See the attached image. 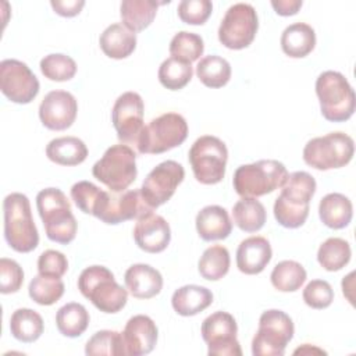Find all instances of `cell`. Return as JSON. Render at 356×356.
Instances as JSON below:
<instances>
[{"label": "cell", "mask_w": 356, "mask_h": 356, "mask_svg": "<svg viewBox=\"0 0 356 356\" xmlns=\"http://www.w3.org/2000/svg\"><path fill=\"white\" fill-rule=\"evenodd\" d=\"M24 282L22 267L13 259H0V292L15 293L19 291Z\"/></svg>", "instance_id": "cell-45"}, {"label": "cell", "mask_w": 356, "mask_h": 356, "mask_svg": "<svg viewBox=\"0 0 356 356\" xmlns=\"http://www.w3.org/2000/svg\"><path fill=\"white\" fill-rule=\"evenodd\" d=\"M170 54L171 57L193 63L200 58L204 50V43L200 35L188 32V31H181L174 35V38L170 42Z\"/></svg>", "instance_id": "cell-41"}, {"label": "cell", "mask_w": 356, "mask_h": 356, "mask_svg": "<svg viewBox=\"0 0 356 356\" xmlns=\"http://www.w3.org/2000/svg\"><path fill=\"white\" fill-rule=\"evenodd\" d=\"M199 236L206 241H221L229 236L232 231V221L228 211L217 204L203 207L195 220Z\"/></svg>", "instance_id": "cell-23"}, {"label": "cell", "mask_w": 356, "mask_h": 356, "mask_svg": "<svg viewBox=\"0 0 356 356\" xmlns=\"http://www.w3.org/2000/svg\"><path fill=\"white\" fill-rule=\"evenodd\" d=\"M213 303V293L202 285H184L178 288L171 298L172 309L184 317L196 316Z\"/></svg>", "instance_id": "cell-25"}, {"label": "cell", "mask_w": 356, "mask_h": 356, "mask_svg": "<svg viewBox=\"0 0 356 356\" xmlns=\"http://www.w3.org/2000/svg\"><path fill=\"white\" fill-rule=\"evenodd\" d=\"M236 334V321L227 312H214L202 323V338L210 356H242Z\"/></svg>", "instance_id": "cell-13"}, {"label": "cell", "mask_w": 356, "mask_h": 356, "mask_svg": "<svg viewBox=\"0 0 356 356\" xmlns=\"http://www.w3.org/2000/svg\"><path fill=\"white\" fill-rule=\"evenodd\" d=\"M4 238L18 253H29L39 243V234L32 218L29 199L19 192L7 195L3 200Z\"/></svg>", "instance_id": "cell-3"}, {"label": "cell", "mask_w": 356, "mask_h": 356, "mask_svg": "<svg viewBox=\"0 0 356 356\" xmlns=\"http://www.w3.org/2000/svg\"><path fill=\"white\" fill-rule=\"evenodd\" d=\"M184 178V167L178 161L165 160L146 175L140 193L145 202L154 210L171 199Z\"/></svg>", "instance_id": "cell-15"}, {"label": "cell", "mask_w": 356, "mask_h": 356, "mask_svg": "<svg viewBox=\"0 0 356 356\" xmlns=\"http://www.w3.org/2000/svg\"><path fill=\"white\" fill-rule=\"evenodd\" d=\"M88 356H127L121 332L111 330H102L95 332L85 345Z\"/></svg>", "instance_id": "cell-39"}, {"label": "cell", "mask_w": 356, "mask_h": 356, "mask_svg": "<svg viewBox=\"0 0 356 356\" xmlns=\"http://www.w3.org/2000/svg\"><path fill=\"white\" fill-rule=\"evenodd\" d=\"M134 239L139 249L147 253H160L170 245L171 229L164 217L153 211L140 217L134 228Z\"/></svg>", "instance_id": "cell-20"}, {"label": "cell", "mask_w": 356, "mask_h": 356, "mask_svg": "<svg viewBox=\"0 0 356 356\" xmlns=\"http://www.w3.org/2000/svg\"><path fill=\"white\" fill-rule=\"evenodd\" d=\"M78 113V103L74 95L67 90L49 92L39 106V118L44 128L64 131L70 128Z\"/></svg>", "instance_id": "cell-18"}, {"label": "cell", "mask_w": 356, "mask_h": 356, "mask_svg": "<svg viewBox=\"0 0 356 356\" xmlns=\"http://www.w3.org/2000/svg\"><path fill=\"white\" fill-rule=\"evenodd\" d=\"M92 174L111 192H124L138 175L136 153L125 143L113 145L93 164Z\"/></svg>", "instance_id": "cell-7"}, {"label": "cell", "mask_w": 356, "mask_h": 356, "mask_svg": "<svg viewBox=\"0 0 356 356\" xmlns=\"http://www.w3.org/2000/svg\"><path fill=\"white\" fill-rule=\"evenodd\" d=\"M353 153V139L338 131L310 139L303 147V161L312 168L327 171L345 167L352 160Z\"/></svg>", "instance_id": "cell-9"}, {"label": "cell", "mask_w": 356, "mask_h": 356, "mask_svg": "<svg viewBox=\"0 0 356 356\" xmlns=\"http://www.w3.org/2000/svg\"><path fill=\"white\" fill-rule=\"evenodd\" d=\"M121 335L127 356H143L154 349L159 330L149 316L136 314L127 321Z\"/></svg>", "instance_id": "cell-19"}, {"label": "cell", "mask_w": 356, "mask_h": 356, "mask_svg": "<svg viewBox=\"0 0 356 356\" xmlns=\"http://www.w3.org/2000/svg\"><path fill=\"white\" fill-rule=\"evenodd\" d=\"M273 257L270 242L264 236H249L236 249V267L248 275L260 274Z\"/></svg>", "instance_id": "cell-21"}, {"label": "cell", "mask_w": 356, "mask_h": 356, "mask_svg": "<svg viewBox=\"0 0 356 356\" xmlns=\"http://www.w3.org/2000/svg\"><path fill=\"white\" fill-rule=\"evenodd\" d=\"M124 282L129 293L136 299H150L163 289V277L149 264H132L124 274Z\"/></svg>", "instance_id": "cell-22"}, {"label": "cell", "mask_w": 356, "mask_h": 356, "mask_svg": "<svg viewBox=\"0 0 356 356\" xmlns=\"http://www.w3.org/2000/svg\"><path fill=\"white\" fill-rule=\"evenodd\" d=\"M44 324L42 316L28 307L17 309L10 318L11 335L24 343L35 342L43 334Z\"/></svg>", "instance_id": "cell-31"}, {"label": "cell", "mask_w": 356, "mask_h": 356, "mask_svg": "<svg viewBox=\"0 0 356 356\" xmlns=\"http://www.w3.org/2000/svg\"><path fill=\"white\" fill-rule=\"evenodd\" d=\"M64 289L65 286L61 278L38 274L29 282L28 293L35 303L40 306H50L61 299Z\"/></svg>", "instance_id": "cell-38"}, {"label": "cell", "mask_w": 356, "mask_h": 356, "mask_svg": "<svg viewBox=\"0 0 356 356\" xmlns=\"http://www.w3.org/2000/svg\"><path fill=\"white\" fill-rule=\"evenodd\" d=\"M160 4L153 0H124L120 6L122 25L134 33L146 29L156 18Z\"/></svg>", "instance_id": "cell-29"}, {"label": "cell", "mask_w": 356, "mask_h": 356, "mask_svg": "<svg viewBox=\"0 0 356 356\" xmlns=\"http://www.w3.org/2000/svg\"><path fill=\"white\" fill-rule=\"evenodd\" d=\"M196 75L207 88H222L231 79V65L225 58L210 54L200 58L196 65Z\"/></svg>", "instance_id": "cell-33"}, {"label": "cell", "mask_w": 356, "mask_h": 356, "mask_svg": "<svg viewBox=\"0 0 356 356\" xmlns=\"http://www.w3.org/2000/svg\"><path fill=\"white\" fill-rule=\"evenodd\" d=\"M89 313L83 305L71 302L61 306L56 314V325L60 334L68 338L82 335L89 325Z\"/></svg>", "instance_id": "cell-32"}, {"label": "cell", "mask_w": 356, "mask_h": 356, "mask_svg": "<svg viewBox=\"0 0 356 356\" xmlns=\"http://www.w3.org/2000/svg\"><path fill=\"white\" fill-rule=\"evenodd\" d=\"M78 289L92 305L107 314L118 313L128 300V292L104 266L86 267L78 277Z\"/></svg>", "instance_id": "cell-4"}, {"label": "cell", "mask_w": 356, "mask_h": 356, "mask_svg": "<svg viewBox=\"0 0 356 356\" xmlns=\"http://www.w3.org/2000/svg\"><path fill=\"white\" fill-rule=\"evenodd\" d=\"M316 179L306 171L288 174L281 193L274 203V217L285 228L302 227L310 210V200L316 193Z\"/></svg>", "instance_id": "cell-1"}, {"label": "cell", "mask_w": 356, "mask_h": 356, "mask_svg": "<svg viewBox=\"0 0 356 356\" xmlns=\"http://www.w3.org/2000/svg\"><path fill=\"white\" fill-rule=\"evenodd\" d=\"M352 256L350 245L342 238H328L317 250V261L327 271H339L343 268Z\"/></svg>", "instance_id": "cell-35"}, {"label": "cell", "mask_w": 356, "mask_h": 356, "mask_svg": "<svg viewBox=\"0 0 356 356\" xmlns=\"http://www.w3.org/2000/svg\"><path fill=\"white\" fill-rule=\"evenodd\" d=\"M302 0H273L271 6L278 15L289 17L298 14L302 7Z\"/></svg>", "instance_id": "cell-48"}, {"label": "cell", "mask_w": 356, "mask_h": 356, "mask_svg": "<svg viewBox=\"0 0 356 356\" xmlns=\"http://www.w3.org/2000/svg\"><path fill=\"white\" fill-rule=\"evenodd\" d=\"M186 136V120L178 113H165L143 127L135 146L142 154H160L182 145Z\"/></svg>", "instance_id": "cell-8"}, {"label": "cell", "mask_w": 356, "mask_h": 356, "mask_svg": "<svg viewBox=\"0 0 356 356\" xmlns=\"http://www.w3.org/2000/svg\"><path fill=\"white\" fill-rule=\"evenodd\" d=\"M46 156L58 165H78L88 157V147L76 136H61L51 139L46 146Z\"/></svg>", "instance_id": "cell-28"}, {"label": "cell", "mask_w": 356, "mask_h": 356, "mask_svg": "<svg viewBox=\"0 0 356 356\" xmlns=\"http://www.w3.org/2000/svg\"><path fill=\"white\" fill-rule=\"evenodd\" d=\"M281 49L292 58H303L310 54L316 46V32L305 22L288 25L281 35Z\"/></svg>", "instance_id": "cell-27"}, {"label": "cell", "mask_w": 356, "mask_h": 356, "mask_svg": "<svg viewBox=\"0 0 356 356\" xmlns=\"http://www.w3.org/2000/svg\"><path fill=\"white\" fill-rule=\"evenodd\" d=\"M40 85L31 68L15 58L0 63V90L13 103L28 104L39 93Z\"/></svg>", "instance_id": "cell-14"}, {"label": "cell", "mask_w": 356, "mask_h": 356, "mask_svg": "<svg viewBox=\"0 0 356 356\" xmlns=\"http://www.w3.org/2000/svg\"><path fill=\"white\" fill-rule=\"evenodd\" d=\"M293 353H295V355H298V353H303V355L306 353V355H309V353H325V352H324L323 349H320V348H316V346H312V348H310L309 343H305L303 346L295 349Z\"/></svg>", "instance_id": "cell-49"}, {"label": "cell", "mask_w": 356, "mask_h": 356, "mask_svg": "<svg viewBox=\"0 0 356 356\" xmlns=\"http://www.w3.org/2000/svg\"><path fill=\"white\" fill-rule=\"evenodd\" d=\"M193 75L192 64L175 57H168L159 67V81L170 90H179L185 88Z\"/></svg>", "instance_id": "cell-37"}, {"label": "cell", "mask_w": 356, "mask_h": 356, "mask_svg": "<svg viewBox=\"0 0 356 356\" xmlns=\"http://www.w3.org/2000/svg\"><path fill=\"white\" fill-rule=\"evenodd\" d=\"M305 267L295 260H282L275 264L270 280L273 286L280 292H295L306 281Z\"/></svg>", "instance_id": "cell-36"}, {"label": "cell", "mask_w": 356, "mask_h": 356, "mask_svg": "<svg viewBox=\"0 0 356 356\" xmlns=\"http://www.w3.org/2000/svg\"><path fill=\"white\" fill-rule=\"evenodd\" d=\"M293 332V321L285 312L278 309L263 312L252 341L253 356H282Z\"/></svg>", "instance_id": "cell-11"}, {"label": "cell", "mask_w": 356, "mask_h": 356, "mask_svg": "<svg viewBox=\"0 0 356 356\" xmlns=\"http://www.w3.org/2000/svg\"><path fill=\"white\" fill-rule=\"evenodd\" d=\"M316 95L323 117L331 122L348 121L356 108L355 92L338 71H324L316 79Z\"/></svg>", "instance_id": "cell-5"}, {"label": "cell", "mask_w": 356, "mask_h": 356, "mask_svg": "<svg viewBox=\"0 0 356 356\" xmlns=\"http://www.w3.org/2000/svg\"><path fill=\"white\" fill-rule=\"evenodd\" d=\"M68 270V260L64 253L47 249L38 259V271L43 275H51L61 278Z\"/></svg>", "instance_id": "cell-46"}, {"label": "cell", "mask_w": 356, "mask_h": 356, "mask_svg": "<svg viewBox=\"0 0 356 356\" xmlns=\"http://www.w3.org/2000/svg\"><path fill=\"white\" fill-rule=\"evenodd\" d=\"M40 71L44 78L56 82H65L75 76L76 63L67 54L53 53L40 60Z\"/></svg>", "instance_id": "cell-42"}, {"label": "cell", "mask_w": 356, "mask_h": 356, "mask_svg": "<svg viewBox=\"0 0 356 356\" xmlns=\"http://www.w3.org/2000/svg\"><path fill=\"white\" fill-rule=\"evenodd\" d=\"M259 29L257 13L252 4L236 3L231 6L218 28L220 43L231 50H242L253 40Z\"/></svg>", "instance_id": "cell-12"}, {"label": "cell", "mask_w": 356, "mask_h": 356, "mask_svg": "<svg viewBox=\"0 0 356 356\" xmlns=\"http://www.w3.org/2000/svg\"><path fill=\"white\" fill-rule=\"evenodd\" d=\"M318 216L324 225L331 229H342L349 225L353 217V206L349 197L342 193H327L318 204Z\"/></svg>", "instance_id": "cell-26"}, {"label": "cell", "mask_w": 356, "mask_h": 356, "mask_svg": "<svg viewBox=\"0 0 356 356\" xmlns=\"http://www.w3.org/2000/svg\"><path fill=\"white\" fill-rule=\"evenodd\" d=\"M36 207L50 241L68 245L75 239L78 222L71 211L70 200L61 189H42L36 195Z\"/></svg>", "instance_id": "cell-2"}, {"label": "cell", "mask_w": 356, "mask_h": 356, "mask_svg": "<svg viewBox=\"0 0 356 356\" xmlns=\"http://www.w3.org/2000/svg\"><path fill=\"white\" fill-rule=\"evenodd\" d=\"M303 300L312 309H327L334 300V289L324 280H312L303 289Z\"/></svg>", "instance_id": "cell-44"}, {"label": "cell", "mask_w": 356, "mask_h": 356, "mask_svg": "<svg viewBox=\"0 0 356 356\" xmlns=\"http://www.w3.org/2000/svg\"><path fill=\"white\" fill-rule=\"evenodd\" d=\"M153 209L145 202L140 189L124 191L120 193L107 192L96 218L108 225H117L128 220H139L152 213Z\"/></svg>", "instance_id": "cell-17"}, {"label": "cell", "mask_w": 356, "mask_h": 356, "mask_svg": "<svg viewBox=\"0 0 356 356\" xmlns=\"http://www.w3.org/2000/svg\"><path fill=\"white\" fill-rule=\"evenodd\" d=\"M145 104L139 93L125 92L120 95L111 110V122L118 139L125 145H136L143 129Z\"/></svg>", "instance_id": "cell-16"}, {"label": "cell", "mask_w": 356, "mask_h": 356, "mask_svg": "<svg viewBox=\"0 0 356 356\" xmlns=\"http://www.w3.org/2000/svg\"><path fill=\"white\" fill-rule=\"evenodd\" d=\"M102 51L114 60L129 57L136 47V35L122 24L108 25L99 38Z\"/></svg>", "instance_id": "cell-24"}, {"label": "cell", "mask_w": 356, "mask_h": 356, "mask_svg": "<svg viewBox=\"0 0 356 356\" xmlns=\"http://www.w3.org/2000/svg\"><path fill=\"white\" fill-rule=\"evenodd\" d=\"M286 177V167L281 161L259 160L239 165L234 172L232 185L241 197H259L282 186Z\"/></svg>", "instance_id": "cell-6"}, {"label": "cell", "mask_w": 356, "mask_h": 356, "mask_svg": "<svg viewBox=\"0 0 356 356\" xmlns=\"http://www.w3.org/2000/svg\"><path fill=\"white\" fill-rule=\"evenodd\" d=\"M189 164L197 182L216 185L222 181L228 160L225 143L213 135L197 138L188 153Z\"/></svg>", "instance_id": "cell-10"}, {"label": "cell", "mask_w": 356, "mask_h": 356, "mask_svg": "<svg viewBox=\"0 0 356 356\" xmlns=\"http://www.w3.org/2000/svg\"><path fill=\"white\" fill-rule=\"evenodd\" d=\"M267 218L266 209L257 197H241L232 207L234 224L243 232H257Z\"/></svg>", "instance_id": "cell-30"}, {"label": "cell", "mask_w": 356, "mask_h": 356, "mask_svg": "<svg viewBox=\"0 0 356 356\" xmlns=\"http://www.w3.org/2000/svg\"><path fill=\"white\" fill-rule=\"evenodd\" d=\"M231 259L229 252L222 245H213L207 248L199 259V274L209 281H218L227 275Z\"/></svg>", "instance_id": "cell-34"}, {"label": "cell", "mask_w": 356, "mask_h": 356, "mask_svg": "<svg viewBox=\"0 0 356 356\" xmlns=\"http://www.w3.org/2000/svg\"><path fill=\"white\" fill-rule=\"evenodd\" d=\"M107 191L97 188L95 184L89 181H79L71 188V199L76 204V207L90 216H97L102 203L106 197Z\"/></svg>", "instance_id": "cell-40"}, {"label": "cell", "mask_w": 356, "mask_h": 356, "mask_svg": "<svg viewBox=\"0 0 356 356\" xmlns=\"http://www.w3.org/2000/svg\"><path fill=\"white\" fill-rule=\"evenodd\" d=\"M51 8L54 10L56 14L61 17H75L81 13V10L85 6L83 0H51L50 1Z\"/></svg>", "instance_id": "cell-47"}, {"label": "cell", "mask_w": 356, "mask_h": 356, "mask_svg": "<svg viewBox=\"0 0 356 356\" xmlns=\"http://www.w3.org/2000/svg\"><path fill=\"white\" fill-rule=\"evenodd\" d=\"M178 17L188 25H203L213 11V4L209 0H182L178 4Z\"/></svg>", "instance_id": "cell-43"}]
</instances>
